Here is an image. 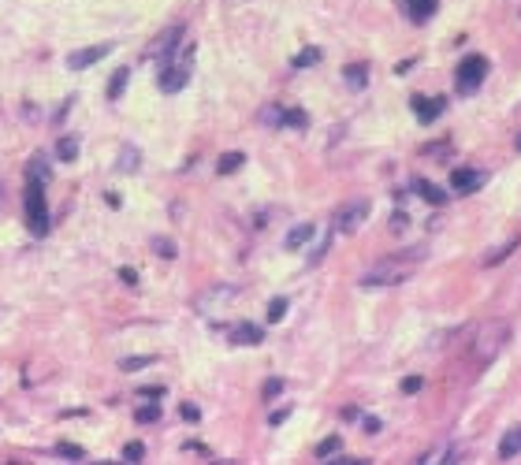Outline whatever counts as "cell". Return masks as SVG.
<instances>
[{
    "label": "cell",
    "mask_w": 521,
    "mask_h": 465,
    "mask_svg": "<svg viewBox=\"0 0 521 465\" xmlns=\"http://www.w3.org/2000/svg\"><path fill=\"white\" fill-rule=\"evenodd\" d=\"M425 257V246H410V253H402V257H391V261H380L372 264L369 272L358 279L361 287H395V283H406L410 272H414V264Z\"/></svg>",
    "instance_id": "6da1fadb"
},
{
    "label": "cell",
    "mask_w": 521,
    "mask_h": 465,
    "mask_svg": "<svg viewBox=\"0 0 521 465\" xmlns=\"http://www.w3.org/2000/svg\"><path fill=\"white\" fill-rule=\"evenodd\" d=\"M507 339H510V324H507V321H499V316L484 321L477 332H473V346H469L473 361H477V365H491V361L502 354Z\"/></svg>",
    "instance_id": "7a4b0ae2"
},
{
    "label": "cell",
    "mask_w": 521,
    "mask_h": 465,
    "mask_svg": "<svg viewBox=\"0 0 521 465\" xmlns=\"http://www.w3.org/2000/svg\"><path fill=\"white\" fill-rule=\"evenodd\" d=\"M26 227H30L34 239L49 235V197H45V182L41 179H26Z\"/></svg>",
    "instance_id": "3957f363"
},
{
    "label": "cell",
    "mask_w": 521,
    "mask_h": 465,
    "mask_svg": "<svg viewBox=\"0 0 521 465\" xmlns=\"http://www.w3.org/2000/svg\"><path fill=\"white\" fill-rule=\"evenodd\" d=\"M190 71H194V45H187V49H182V56L176 52L168 63H160L157 86L164 89V94H179V89L190 82Z\"/></svg>",
    "instance_id": "277c9868"
},
{
    "label": "cell",
    "mask_w": 521,
    "mask_h": 465,
    "mask_svg": "<svg viewBox=\"0 0 521 465\" xmlns=\"http://www.w3.org/2000/svg\"><path fill=\"white\" fill-rule=\"evenodd\" d=\"M484 75H488V60L473 52V56H465L458 63V71H454V86H458V94H477Z\"/></svg>",
    "instance_id": "5b68a950"
},
{
    "label": "cell",
    "mask_w": 521,
    "mask_h": 465,
    "mask_svg": "<svg viewBox=\"0 0 521 465\" xmlns=\"http://www.w3.org/2000/svg\"><path fill=\"white\" fill-rule=\"evenodd\" d=\"M179 41H182V26H168L164 34H157V38H153V45L145 49V56L157 60V63H168V60L179 52Z\"/></svg>",
    "instance_id": "8992f818"
},
{
    "label": "cell",
    "mask_w": 521,
    "mask_h": 465,
    "mask_svg": "<svg viewBox=\"0 0 521 465\" xmlns=\"http://www.w3.org/2000/svg\"><path fill=\"white\" fill-rule=\"evenodd\" d=\"M369 220V202H350L335 213V231L339 235H354L358 227Z\"/></svg>",
    "instance_id": "52a82bcc"
},
{
    "label": "cell",
    "mask_w": 521,
    "mask_h": 465,
    "mask_svg": "<svg viewBox=\"0 0 521 465\" xmlns=\"http://www.w3.org/2000/svg\"><path fill=\"white\" fill-rule=\"evenodd\" d=\"M108 52H112V45H89V49H78V52H71L67 56V71H86V67H94L97 60H105Z\"/></svg>",
    "instance_id": "ba28073f"
},
{
    "label": "cell",
    "mask_w": 521,
    "mask_h": 465,
    "mask_svg": "<svg viewBox=\"0 0 521 465\" xmlns=\"http://www.w3.org/2000/svg\"><path fill=\"white\" fill-rule=\"evenodd\" d=\"M410 105H414V116H417L421 123L440 120V116H443V108H447V105H443V97H414Z\"/></svg>",
    "instance_id": "9c48e42d"
},
{
    "label": "cell",
    "mask_w": 521,
    "mask_h": 465,
    "mask_svg": "<svg viewBox=\"0 0 521 465\" xmlns=\"http://www.w3.org/2000/svg\"><path fill=\"white\" fill-rule=\"evenodd\" d=\"M451 186H454V194H477V190L484 186V175L473 171V168H458L451 175Z\"/></svg>",
    "instance_id": "30bf717a"
},
{
    "label": "cell",
    "mask_w": 521,
    "mask_h": 465,
    "mask_svg": "<svg viewBox=\"0 0 521 465\" xmlns=\"http://www.w3.org/2000/svg\"><path fill=\"white\" fill-rule=\"evenodd\" d=\"M518 454H521V424L507 428V435L499 440V458H502V462L518 458Z\"/></svg>",
    "instance_id": "8fae6325"
},
{
    "label": "cell",
    "mask_w": 521,
    "mask_h": 465,
    "mask_svg": "<svg viewBox=\"0 0 521 465\" xmlns=\"http://www.w3.org/2000/svg\"><path fill=\"white\" fill-rule=\"evenodd\" d=\"M261 339H264V332L257 324H235L231 327V343L235 346H257Z\"/></svg>",
    "instance_id": "7c38bea8"
},
{
    "label": "cell",
    "mask_w": 521,
    "mask_h": 465,
    "mask_svg": "<svg viewBox=\"0 0 521 465\" xmlns=\"http://www.w3.org/2000/svg\"><path fill=\"white\" fill-rule=\"evenodd\" d=\"M313 235H317L313 224H298V227H290V231H287V242H283V246H287V250H301Z\"/></svg>",
    "instance_id": "4fadbf2b"
},
{
    "label": "cell",
    "mask_w": 521,
    "mask_h": 465,
    "mask_svg": "<svg viewBox=\"0 0 521 465\" xmlns=\"http://www.w3.org/2000/svg\"><path fill=\"white\" fill-rule=\"evenodd\" d=\"M56 160L60 164H75L78 160V138L75 134H63V138L56 142Z\"/></svg>",
    "instance_id": "5bb4252c"
},
{
    "label": "cell",
    "mask_w": 521,
    "mask_h": 465,
    "mask_svg": "<svg viewBox=\"0 0 521 465\" xmlns=\"http://www.w3.org/2000/svg\"><path fill=\"white\" fill-rule=\"evenodd\" d=\"M231 298H235V287H216V290H209V294L201 298L198 309H201V313H213L216 302H231Z\"/></svg>",
    "instance_id": "9a60e30c"
},
{
    "label": "cell",
    "mask_w": 521,
    "mask_h": 465,
    "mask_svg": "<svg viewBox=\"0 0 521 465\" xmlns=\"http://www.w3.org/2000/svg\"><path fill=\"white\" fill-rule=\"evenodd\" d=\"M406 8H410V15H414V23H425V19H432L440 0H406Z\"/></svg>",
    "instance_id": "2e32d148"
},
{
    "label": "cell",
    "mask_w": 521,
    "mask_h": 465,
    "mask_svg": "<svg viewBox=\"0 0 521 465\" xmlns=\"http://www.w3.org/2000/svg\"><path fill=\"white\" fill-rule=\"evenodd\" d=\"M343 78H346V86H350V89H365V82H369V67H365V63H350V67L343 71Z\"/></svg>",
    "instance_id": "e0dca14e"
},
{
    "label": "cell",
    "mask_w": 521,
    "mask_h": 465,
    "mask_svg": "<svg viewBox=\"0 0 521 465\" xmlns=\"http://www.w3.org/2000/svg\"><path fill=\"white\" fill-rule=\"evenodd\" d=\"M127 82H131V71H127V67H120L112 78H108V89H105V94H108V101H120V94L127 89Z\"/></svg>",
    "instance_id": "ac0fdd59"
},
{
    "label": "cell",
    "mask_w": 521,
    "mask_h": 465,
    "mask_svg": "<svg viewBox=\"0 0 521 465\" xmlns=\"http://www.w3.org/2000/svg\"><path fill=\"white\" fill-rule=\"evenodd\" d=\"M242 164H246L242 153H224V157L216 160V171H220V175H235V171H239Z\"/></svg>",
    "instance_id": "d6986e66"
},
{
    "label": "cell",
    "mask_w": 521,
    "mask_h": 465,
    "mask_svg": "<svg viewBox=\"0 0 521 465\" xmlns=\"http://www.w3.org/2000/svg\"><path fill=\"white\" fill-rule=\"evenodd\" d=\"M313 63H321V49H313V45H309V49H301L295 60H290V67L295 71H306V67H313Z\"/></svg>",
    "instance_id": "ffe728a7"
},
{
    "label": "cell",
    "mask_w": 521,
    "mask_h": 465,
    "mask_svg": "<svg viewBox=\"0 0 521 465\" xmlns=\"http://www.w3.org/2000/svg\"><path fill=\"white\" fill-rule=\"evenodd\" d=\"M149 365H157V354H138V358H123L120 369L123 372H138V369H149Z\"/></svg>",
    "instance_id": "44dd1931"
},
{
    "label": "cell",
    "mask_w": 521,
    "mask_h": 465,
    "mask_svg": "<svg viewBox=\"0 0 521 465\" xmlns=\"http://www.w3.org/2000/svg\"><path fill=\"white\" fill-rule=\"evenodd\" d=\"M417 194H421L428 205H447V194L440 186H432V182H417Z\"/></svg>",
    "instance_id": "7402d4cb"
},
{
    "label": "cell",
    "mask_w": 521,
    "mask_h": 465,
    "mask_svg": "<svg viewBox=\"0 0 521 465\" xmlns=\"http://www.w3.org/2000/svg\"><path fill=\"white\" fill-rule=\"evenodd\" d=\"M514 250H518V242H507V246H499L496 253H488V257H484V268H496V264H502V261H507V257H510V253H514Z\"/></svg>",
    "instance_id": "603a6c76"
},
{
    "label": "cell",
    "mask_w": 521,
    "mask_h": 465,
    "mask_svg": "<svg viewBox=\"0 0 521 465\" xmlns=\"http://www.w3.org/2000/svg\"><path fill=\"white\" fill-rule=\"evenodd\" d=\"M26 179H49V164H45V157H41V153H38V157H34L30 164H26Z\"/></svg>",
    "instance_id": "cb8c5ba5"
},
{
    "label": "cell",
    "mask_w": 521,
    "mask_h": 465,
    "mask_svg": "<svg viewBox=\"0 0 521 465\" xmlns=\"http://www.w3.org/2000/svg\"><path fill=\"white\" fill-rule=\"evenodd\" d=\"M287 316V298H272L268 302V324H279Z\"/></svg>",
    "instance_id": "d4e9b609"
},
{
    "label": "cell",
    "mask_w": 521,
    "mask_h": 465,
    "mask_svg": "<svg viewBox=\"0 0 521 465\" xmlns=\"http://www.w3.org/2000/svg\"><path fill=\"white\" fill-rule=\"evenodd\" d=\"M283 116H287V108H279V105H268L261 112V120L268 123V127H283Z\"/></svg>",
    "instance_id": "484cf974"
},
{
    "label": "cell",
    "mask_w": 521,
    "mask_h": 465,
    "mask_svg": "<svg viewBox=\"0 0 521 465\" xmlns=\"http://www.w3.org/2000/svg\"><path fill=\"white\" fill-rule=\"evenodd\" d=\"M339 446H343V443H339V435H328V440H324L321 446H317V458H321V462H328L335 451H339Z\"/></svg>",
    "instance_id": "4316f807"
},
{
    "label": "cell",
    "mask_w": 521,
    "mask_h": 465,
    "mask_svg": "<svg viewBox=\"0 0 521 465\" xmlns=\"http://www.w3.org/2000/svg\"><path fill=\"white\" fill-rule=\"evenodd\" d=\"M120 168L123 171H138V149H134V145H127V149L120 153Z\"/></svg>",
    "instance_id": "83f0119b"
},
{
    "label": "cell",
    "mask_w": 521,
    "mask_h": 465,
    "mask_svg": "<svg viewBox=\"0 0 521 465\" xmlns=\"http://www.w3.org/2000/svg\"><path fill=\"white\" fill-rule=\"evenodd\" d=\"M134 421H138V424H153V421H160V406H142L138 413H134Z\"/></svg>",
    "instance_id": "f1b7e54d"
},
{
    "label": "cell",
    "mask_w": 521,
    "mask_h": 465,
    "mask_svg": "<svg viewBox=\"0 0 521 465\" xmlns=\"http://www.w3.org/2000/svg\"><path fill=\"white\" fill-rule=\"evenodd\" d=\"M142 458H145V443L134 440V443L123 446V462H142Z\"/></svg>",
    "instance_id": "f546056e"
},
{
    "label": "cell",
    "mask_w": 521,
    "mask_h": 465,
    "mask_svg": "<svg viewBox=\"0 0 521 465\" xmlns=\"http://www.w3.org/2000/svg\"><path fill=\"white\" fill-rule=\"evenodd\" d=\"M153 250H157L160 257H168V261L179 253V250H176V242H171V239H153Z\"/></svg>",
    "instance_id": "4dcf8cb0"
},
{
    "label": "cell",
    "mask_w": 521,
    "mask_h": 465,
    "mask_svg": "<svg viewBox=\"0 0 521 465\" xmlns=\"http://www.w3.org/2000/svg\"><path fill=\"white\" fill-rule=\"evenodd\" d=\"M56 451L63 454V458H71V462H82V458H86V451H82V446H75V443H60Z\"/></svg>",
    "instance_id": "1f68e13d"
},
{
    "label": "cell",
    "mask_w": 521,
    "mask_h": 465,
    "mask_svg": "<svg viewBox=\"0 0 521 465\" xmlns=\"http://www.w3.org/2000/svg\"><path fill=\"white\" fill-rule=\"evenodd\" d=\"M309 120H306V112H301V108H290L287 116H283V127H306Z\"/></svg>",
    "instance_id": "d6a6232c"
},
{
    "label": "cell",
    "mask_w": 521,
    "mask_h": 465,
    "mask_svg": "<svg viewBox=\"0 0 521 465\" xmlns=\"http://www.w3.org/2000/svg\"><path fill=\"white\" fill-rule=\"evenodd\" d=\"M261 395H264V398H276V395H283V380H268Z\"/></svg>",
    "instance_id": "836d02e7"
},
{
    "label": "cell",
    "mask_w": 521,
    "mask_h": 465,
    "mask_svg": "<svg viewBox=\"0 0 521 465\" xmlns=\"http://www.w3.org/2000/svg\"><path fill=\"white\" fill-rule=\"evenodd\" d=\"M402 391H406V395H417V391H421V376H410V380H402Z\"/></svg>",
    "instance_id": "e575fe53"
},
{
    "label": "cell",
    "mask_w": 521,
    "mask_h": 465,
    "mask_svg": "<svg viewBox=\"0 0 521 465\" xmlns=\"http://www.w3.org/2000/svg\"><path fill=\"white\" fill-rule=\"evenodd\" d=\"M120 279H123L127 287H134V283H138V272H134V268H120Z\"/></svg>",
    "instance_id": "d590c367"
},
{
    "label": "cell",
    "mask_w": 521,
    "mask_h": 465,
    "mask_svg": "<svg viewBox=\"0 0 521 465\" xmlns=\"http://www.w3.org/2000/svg\"><path fill=\"white\" fill-rule=\"evenodd\" d=\"M406 224H410V216H406V213H395V216H391V231H402Z\"/></svg>",
    "instance_id": "8d00e7d4"
},
{
    "label": "cell",
    "mask_w": 521,
    "mask_h": 465,
    "mask_svg": "<svg viewBox=\"0 0 521 465\" xmlns=\"http://www.w3.org/2000/svg\"><path fill=\"white\" fill-rule=\"evenodd\" d=\"M365 432H369V435L380 432V421H376V417H365Z\"/></svg>",
    "instance_id": "74e56055"
},
{
    "label": "cell",
    "mask_w": 521,
    "mask_h": 465,
    "mask_svg": "<svg viewBox=\"0 0 521 465\" xmlns=\"http://www.w3.org/2000/svg\"><path fill=\"white\" fill-rule=\"evenodd\" d=\"M287 417H290V409H276V413H272L268 421H272V424H283V421H287Z\"/></svg>",
    "instance_id": "f35d334b"
},
{
    "label": "cell",
    "mask_w": 521,
    "mask_h": 465,
    "mask_svg": "<svg viewBox=\"0 0 521 465\" xmlns=\"http://www.w3.org/2000/svg\"><path fill=\"white\" fill-rule=\"evenodd\" d=\"M182 417H187V421H198L201 413H198V406H182Z\"/></svg>",
    "instance_id": "ab89813d"
},
{
    "label": "cell",
    "mask_w": 521,
    "mask_h": 465,
    "mask_svg": "<svg viewBox=\"0 0 521 465\" xmlns=\"http://www.w3.org/2000/svg\"><path fill=\"white\" fill-rule=\"evenodd\" d=\"M160 395H164V387H145L142 391V398H160Z\"/></svg>",
    "instance_id": "60d3db41"
},
{
    "label": "cell",
    "mask_w": 521,
    "mask_h": 465,
    "mask_svg": "<svg viewBox=\"0 0 521 465\" xmlns=\"http://www.w3.org/2000/svg\"><path fill=\"white\" fill-rule=\"evenodd\" d=\"M514 145H518V153H521V131H518V138H514Z\"/></svg>",
    "instance_id": "b9f144b4"
}]
</instances>
